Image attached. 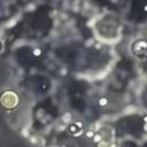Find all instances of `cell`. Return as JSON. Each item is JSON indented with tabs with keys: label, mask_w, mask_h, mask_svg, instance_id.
<instances>
[{
	"label": "cell",
	"mask_w": 147,
	"mask_h": 147,
	"mask_svg": "<svg viewBox=\"0 0 147 147\" xmlns=\"http://www.w3.org/2000/svg\"><path fill=\"white\" fill-rule=\"evenodd\" d=\"M77 131H78V132H80V126H79V127H76V125H75V124H72V125L70 126V132H71V133H74V134H77Z\"/></svg>",
	"instance_id": "cell-2"
},
{
	"label": "cell",
	"mask_w": 147,
	"mask_h": 147,
	"mask_svg": "<svg viewBox=\"0 0 147 147\" xmlns=\"http://www.w3.org/2000/svg\"><path fill=\"white\" fill-rule=\"evenodd\" d=\"M99 105H100L101 107L107 106V105H108V99H107V98H100V99H99Z\"/></svg>",
	"instance_id": "cell-1"
}]
</instances>
